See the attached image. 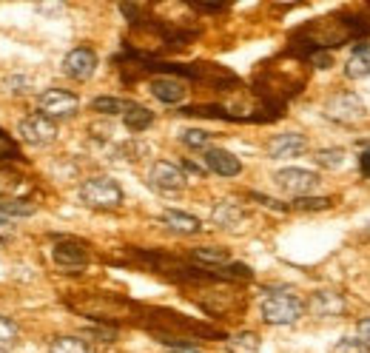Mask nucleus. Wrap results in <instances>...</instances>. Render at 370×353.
Wrapping results in <instances>:
<instances>
[{"label": "nucleus", "mask_w": 370, "mask_h": 353, "mask_svg": "<svg viewBox=\"0 0 370 353\" xmlns=\"http://www.w3.org/2000/svg\"><path fill=\"white\" fill-rule=\"evenodd\" d=\"M262 319L268 325H293L302 319L305 314V302L299 299L296 294H288V291H276V294H268L262 299Z\"/></svg>", "instance_id": "obj_1"}, {"label": "nucleus", "mask_w": 370, "mask_h": 353, "mask_svg": "<svg viewBox=\"0 0 370 353\" xmlns=\"http://www.w3.org/2000/svg\"><path fill=\"white\" fill-rule=\"evenodd\" d=\"M80 200L88 208L111 211V208L123 205V188L117 185V180H111V177H88L80 185Z\"/></svg>", "instance_id": "obj_2"}, {"label": "nucleus", "mask_w": 370, "mask_h": 353, "mask_svg": "<svg viewBox=\"0 0 370 353\" xmlns=\"http://www.w3.org/2000/svg\"><path fill=\"white\" fill-rule=\"evenodd\" d=\"M325 114L331 117V120L342 123V126H353V123H362L367 117V106H364V100L359 97V94L339 91V94H333V97H328Z\"/></svg>", "instance_id": "obj_3"}, {"label": "nucleus", "mask_w": 370, "mask_h": 353, "mask_svg": "<svg viewBox=\"0 0 370 353\" xmlns=\"http://www.w3.org/2000/svg\"><path fill=\"white\" fill-rule=\"evenodd\" d=\"M273 182H276V188H280L282 194H291V197H296V200H302V197H308V194L316 191L319 174H316V171H308V169L291 166V169L276 171V174H273Z\"/></svg>", "instance_id": "obj_4"}, {"label": "nucleus", "mask_w": 370, "mask_h": 353, "mask_svg": "<svg viewBox=\"0 0 370 353\" xmlns=\"http://www.w3.org/2000/svg\"><path fill=\"white\" fill-rule=\"evenodd\" d=\"M37 108L43 117H49V120L57 123L63 117H72L80 108V100H77V94L66 91V88H46L37 97Z\"/></svg>", "instance_id": "obj_5"}, {"label": "nucleus", "mask_w": 370, "mask_h": 353, "mask_svg": "<svg viewBox=\"0 0 370 353\" xmlns=\"http://www.w3.org/2000/svg\"><path fill=\"white\" fill-rule=\"evenodd\" d=\"M17 134L26 140L29 146H52L55 140H57V123L49 120V117H43L40 111L37 114H29V117H23L20 126H17Z\"/></svg>", "instance_id": "obj_6"}, {"label": "nucleus", "mask_w": 370, "mask_h": 353, "mask_svg": "<svg viewBox=\"0 0 370 353\" xmlns=\"http://www.w3.org/2000/svg\"><path fill=\"white\" fill-rule=\"evenodd\" d=\"M185 182H188V177H185V171L179 166H174V162L168 160H157L151 171H148V185L157 188L159 194H179Z\"/></svg>", "instance_id": "obj_7"}, {"label": "nucleus", "mask_w": 370, "mask_h": 353, "mask_svg": "<svg viewBox=\"0 0 370 353\" xmlns=\"http://www.w3.org/2000/svg\"><path fill=\"white\" fill-rule=\"evenodd\" d=\"M63 72H66V77L83 83V80H88L91 75L97 72V55L91 52V49H86V46H80V49H72V52L66 55V60H63Z\"/></svg>", "instance_id": "obj_8"}, {"label": "nucleus", "mask_w": 370, "mask_h": 353, "mask_svg": "<svg viewBox=\"0 0 370 353\" xmlns=\"http://www.w3.org/2000/svg\"><path fill=\"white\" fill-rule=\"evenodd\" d=\"M308 151V140L296 131H288V134H276L268 140V157L271 160H291V157H299Z\"/></svg>", "instance_id": "obj_9"}, {"label": "nucleus", "mask_w": 370, "mask_h": 353, "mask_svg": "<svg viewBox=\"0 0 370 353\" xmlns=\"http://www.w3.org/2000/svg\"><path fill=\"white\" fill-rule=\"evenodd\" d=\"M52 260H55L60 268L77 271V268H86L88 254H86V245H80L77 240H60V242L52 248Z\"/></svg>", "instance_id": "obj_10"}, {"label": "nucleus", "mask_w": 370, "mask_h": 353, "mask_svg": "<svg viewBox=\"0 0 370 353\" xmlns=\"http://www.w3.org/2000/svg\"><path fill=\"white\" fill-rule=\"evenodd\" d=\"M202 160H205V169L220 174V177H237L242 171L240 157H234V154L225 151V149H208Z\"/></svg>", "instance_id": "obj_11"}, {"label": "nucleus", "mask_w": 370, "mask_h": 353, "mask_svg": "<svg viewBox=\"0 0 370 353\" xmlns=\"http://www.w3.org/2000/svg\"><path fill=\"white\" fill-rule=\"evenodd\" d=\"M148 91L154 94L159 103L177 106V103L185 100V91H188V88H185L182 80H174V77H154V80L148 83Z\"/></svg>", "instance_id": "obj_12"}, {"label": "nucleus", "mask_w": 370, "mask_h": 353, "mask_svg": "<svg viewBox=\"0 0 370 353\" xmlns=\"http://www.w3.org/2000/svg\"><path fill=\"white\" fill-rule=\"evenodd\" d=\"M159 222H163L166 228H171L174 233H185V237L202 231V222L194 214H185V211H177V208L163 211V214H159Z\"/></svg>", "instance_id": "obj_13"}, {"label": "nucleus", "mask_w": 370, "mask_h": 353, "mask_svg": "<svg viewBox=\"0 0 370 353\" xmlns=\"http://www.w3.org/2000/svg\"><path fill=\"white\" fill-rule=\"evenodd\" d=\"M311 311L322 319H331V316H342L344 314V299L336 291H316L311 299Z\"/></svg>", "instance_id": "obj_14"}, {"label": "nucleus", "mask_w": 370, "mask_h": 353, "mask_svg": "<svg viewBox=\"0 0 370 353\" xmlns=\"http://www.w3.org/2000/svg\"><path fill=\"white\" fill-rule=\"evenodd\" d=\"M242 220H245V211H242V205L231 202V200L217 202V205H214V211H211V222H214L217 228H222V231H234V228H237Z\"/></svg>", "instance_id": "obj_15"}, {"label": "nucleus", "mask_w": 370, "mask_h": 353, "mask_svg": "<svg viewBox=\"0 0 370 353\" xmlns=\"http://www.w3.org/2000/svg\"><path fill=\"white\" fill-rule=\"evenodd\" d=\"M344 77H348V80L370 77V46H362V49H356L348 57V63H344Z\"/></svg>", "instance_id": "obj_16"}, {"label": "nucleus", "mask_w": 370, "mask_h": 353, "mask_svg": "<svg viewBox=\"0 0 370 353\" xmlns=\"http://www.w3.org/2000/svg\"><path fill=\"white\" fill-rule=\"evenodd\" d=\"M123 123H126L128 131H146V128L154 123V111L146 108V106L131 103V108L123 114Z\"/></svg>", "instance_id": "obj_17"}, {"label": "nucleus", "mask_w": 370, "mask_h": 353, "mask_svg": "<svg viewBox=\"0 0 370 353\" xmlns=\"http://www.w3.org/2000/svg\"><path fill=\"white\" fill-rule=\"evenodd\" d=\"M262 350V339L253 331H240L228 339V353H260Z\"/></svg>", "instance_id": "obj_18"}, {"label": "nucleus", "mask_w": 370, "mask_h": 353, "mask_svg": "<svg viewBox=\"0 0 370 353\" xmlns=\"http://www.w3.org/2000/svg\"><path fill=\"white\" fill-rule=\"evenodd\" d=\"M344 160H348V154H344V149L333 146V149H319L313 154V162L319 169H325V171H339L344 166Z\"/></svg>", "instance_id": "obj_19"}, {"label": "nucleus", "mask_w": 370, "mask_h": 353, "mask_svg": "<svg viewBox=\"0 0 370 353\" xmlns=\"http://www.w3.org/2000/svg\"><path fill=\"white\" fill-rule=\"evenodd\" d=\"M179 140H182V146L191 149V151H208L211 149V134L202 131V128H185L179 134Z\"/></svg>", "instance_id": "obj_20"}, {"label": "nucleus", "mask_w": 370, "mask_h": 353, "mask_svg": "<svg viewBox=\"0 0 370 353\" xmlns=\"http://www.w3.org/2000/svg\"><path fill=\"white\" fill-rule=\"evenodd\" d=\"M91 108H95L97 114L114 117V114H126L131 108V103L128 100H120V97H95V100H91Z\"/></svg>", "instance_id": "obj_21"}, {"label": "nucleus", "mask_w": 370, "mask_h": 353, "mask_svg": "<svg viewBox=\"0 0 370 353\" xmlns=\"http://www.w3.org/2000/svg\"><path fill=\"white\" fill-rule=\"evenodd\" d=\"M17 342H20V331H17L14 319L0 316V353H6V350H12V347H17Z\"/></svg>", "instance_id": "obj_22"}, {"label": "nucleus", "mask_w": 370, "mask_h": 353, "mask_svg": "<svg viewBox=\"0 0 370 353\" xmlns=\"http://www.w3.org/2000/svg\"><path fill=\"white\" fill-rule=\"evenodd\" d=\"M49 353H91V347L77 336H57L52 339Z\"/></svg>", "instance_id": "obj_23"}, {"label": "nucleus", "mask_w": 370, "mask_h": 353, "mask_svg": "<svg viewBox=\"0 0 370 353\" xmlns=\"http://www.w3.org/2000/svg\"><path fill=\"white\" fill-rule=\"evenodd\" d=\"M35 205L26 202V200H6V202H0V214L3 217H32L35 214Z\"/></svg>", "instance_id": "obj_24"}, {"label": "nucleus", "mask_w": 370, "mask_h": 353, "mask_svg": "<svg viewBox=\"0 0 370 353\" xmlns=\"http://www.w3.org/2000/svg\"><path fill=\"white\" fill-rule=\"evenodd\" d=\"M331 353H370V345H367V342H362V339L348 336V339H339V342L333 345V350H331Z\"/></svg>", "instance_id": "obj_25"}, {"label": "nucleus", "mask_w": 370, "mask_h": 353, "mask_svg": "<svg viewBox=\"0 0 370 353\" xmlns=\"http://www.w3.org/2000/svg\"><path fill=\"white\" fill-rule=\"evenodd\" d=\"M194 256L199 263H211V265H225L228 263V254L222 248H197Z\"/></svg>", "instance_id": "obj_26"}, {"label": "nucleus", "mask_w": 370, "mask_h": 353, "mask_svg": "<svg viewBox=\"0 0 370 353\" xmlns=\"http://www.w3.org/2000/svg\"><path fill=\"white\" fill-rule=\"evenodd\" d=\"M293 205L302 208V211H325V208L333 205V200L331 197H302V200H296Z\"/></svg>", "instance_id": "obj_27"}, {"label": "nucleus", "mask_w": 370, "mask_h": 353, "mask_svg": "<svg viewBox=\"0 0 370 353\" xmlns=\"http://www.w3.org/2000/svg\"><path fill=\"white\" fill-rule=\"evenodd\" d=\"M356 334H359V339H362V342H367V345H370V319H362V322L356 325Z\"/></svg>", "instance_id": "obj_28"}, {"label": "nucleus", "mask_w": 370, "mask_h": 353, "mask_svg": "<svg viewBox=\"0 0 370 353\" xmlns=\"http://www.w3.org/2000/svg\"><path fill=\"white\" fill-rule=\"evenodd\" d=\"M313 63H316V68H331L333 57L331 55H313Z\"/></svg>", "instance_id": "obj_29"}, {"label": "nucleus", "mask_w": 370, "mask_h": 353, "mask_svg": "<svg viewBox=\"0 0 370 353\" xmlns=\"http://www.w3.org/2000/svg\"><path fill=\"white\" fill-rule=\"evenodd\" d=\"M12 222H3V220H0V242H3V240H9L12 237Z\"/></svg>", "instance_id": "obj_30"}, {"label": "nucleus", "mask_w": 370, "mask_h": 353, "mask_svg": "<svg viewBox=\"0 0 370 353\" xmlns=\"http://www.w3.org/2000/svg\"><path fill=\"white\" fill-rule=\"evenodd\" d=\"M185 171H191V174H197V177H202V174H205V169H202V166H197V162H191V160L185 162Z\"/></svg>", "instance_id": "obj_31"}, {"label": "nucleus", "mask_w": 370, "mask_h": 353, "mask_svg": "<svg viewBox=\"0 0 370 353\" xmlns=\"http://www.w3.org/2000/svg\"><path fill=\"white\" fill-rule=\"evenodd\" d=\"M359 162H362V174H364V177H370V151H364Z\"/></svg>", "instance_id": "obj_32"}, {"label": "nucleus", "mask_w": 370, "mask_h": 353, "mask_svg": "<svg viewBox=\"0 0 370 353\" xmlns=\"http://www.w3.org/2000/svg\"><path fill=\"white\" fill-rule=\"evenodd\" d=\"M182 353H194V350H182Z\"/></svg>", "instance_id": "obj_33"}]
</instances>
